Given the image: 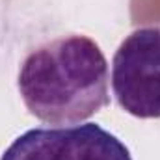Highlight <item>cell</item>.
<instances>
[{"mask_svg":"<svg viewBox=\"0 0 160 160\" xmlns=\"http://www.w3.org/2000/svg\"><path fill=\"white\" fill-rule=\"evenodd\" d=\"M0 160H132L128 147L97 123L38 127L17 136Z\"/></svg>","mask_w":160,"mask_h":160,"instance_id":"3","label":"cell"},{"mask_svg":"<svg viewBox=\"0 0 160 160\" xmlns=\"http://www.w3.org/2000/svg\"><path fill=\"white\" fill-rule=\"evenodd\" d=\"M112 91L127 114L160 118V26L138 28L123 39L112 60Z\"/></svg>","mask_w":160,"mask_h":160,"instance_id":"2","label":"cell"},{"mask_svg":"<svg viewBox=\"0 0 160 160\" xmlns=\"http://www.w3.org/2000/svg\"><path fill=\"white\" fill-rule=\"evenodd\" d=\"M17 88L32 116L48 125H78L108 102V63L88 36L69 34L34 48Z\"/></svg>","mask_w":160,"mask_h":160,"instance_id":"1","label":"cell"}]
</instances>
